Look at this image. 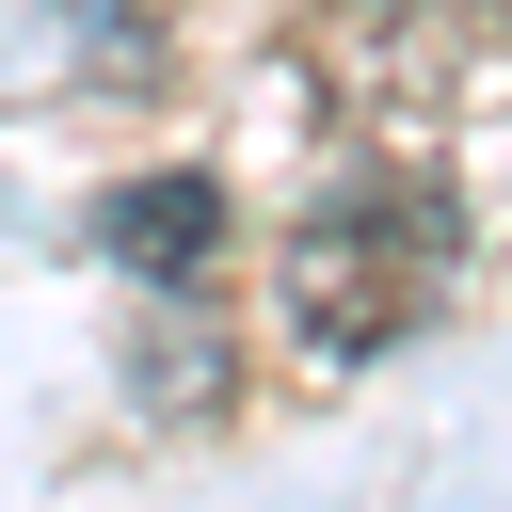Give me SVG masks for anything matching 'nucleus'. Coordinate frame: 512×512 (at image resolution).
I'll return each mask as SVG.
<instances>
[{
  "label": "nucleus",
  "mask_w": 512,
  "mask_h": 512,
  "mask_svg": "<svg viewBox=\"0 0 512 512\" xmlns=\"http://www.w3.org/2000/svg\"><path fill=\"white\" fill-rule=\"evenodd\" d=\"M96 240H112L128 272H192V256L224 240V176H144V192L96 208Z\"/></svg>",
  "instance_id": "nucleus-2"
},
{
  "label": "nucleus",
  "mask_w": 512,
  "mask_h": 512,
  "mask_svg": "<svg viewBox=\"0 0 512 512\" xmlns=\"http://www.w3.org/2000/svg\"><path fill=\"white\" fill-rule=\"evenodd\" d=\"M448 272H464V208H448L432 176L368 160V176H336V192L272 240V336H288L304 368H368V352H400V336L448 304Z\"/></svg>",
  "instance_id": "nucleus-1"
},
{
  "label": "nucleus",
  "mask_w": 512,
  "mask_h": 512,
  "mask_svg": "<svg viewBox=\"0 0 512 512\" xmlns=\"http://www.w3.org/2000/svg\"><path fill=\"white\" fill-rule=\"evenodd\" d=\"M464 16H496V32H512V0H464Z\"/></svg>",
  "instance_id": "nucleus-3"
}]
</instances>
